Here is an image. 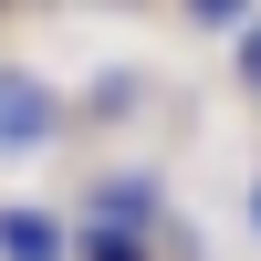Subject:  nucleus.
<instances>
[{"instance_id":"6","label":"nucleus","mask_w":261,"mask_h":261,"mask_svg":"<svg viewBox=\"0 0 261 261\" xmlns=\"http://www.w3.org/2000/svg\"><path fill=\"white\" fill-rule=\"evenodd\" d=\"M251 220H261V199H251Z\"/></svg>"},{"instance_id":"2","label":"nucleus","mask_w":261,"mask_h":261,"mask_svg":"<svg viewBox=\"0 0 261 261\" xmlns=\"http://www.w3.org/2000/svg\"><path fill=\"white\" fill-rule=\"evenodd\" d=\"M0 261H63V230L42 209H0Z\"/></svg>"},{"instance_id":"5","label":"nucleus","mask_w":261,"mask_h":261,"mask_svg":"<svg viewBox=\"0 0 261 261\" xmlns=\"http://www.w3.org/2000/svg\"><path fill=\"white\" fill-rule=\"evenodd\" d=\"M241 73H251V84H261V32H251V42H241Z\"/></svg>"},{"instance_id":"4","label":"nucleus","mask_w":261,"mask_h":261,"mask_svg":"<svg viewBox=\"0 0 261 261\" xmlns=\"http://www.w3.org/2000/svg\"><path fill=\"white\" fill-rule=\"evenodd\" d=\"M84 261H146V241H125V230H94V241H84Z\"/></svg>"},{"instance_id":"1","label":"nucleus","mask_w":261,"mask_h":261,"mask_svg":"<svg viewBox=\"0 0 261 261\" xmlns=\"http://www.w3.org/2000/svg\"><path fill=\"white\" fill-rule=\"evenodd\" d=\"M42 136H53V84L0 73V146H42Z\"/></svg>"},{"instance_id":"3","label":"nucleus","mask_w":261,"mask_h":261,"mask_svg":"<svg viewBox=\"0 0 261 261\" xmlns=\"http://www.w3.org/2000/svg\"><path fill=\"white\" fill-rule=\"evenodd\" d=\"M146 209H157V188H146V178H115V188L94 199V230H125V241H146Z\"/></svg>"}]
</instances>
